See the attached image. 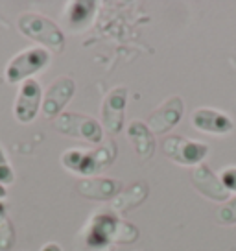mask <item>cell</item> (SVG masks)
Masks as SVG:
<instances>
[{"label": "cell", "mask_w": 236, "mask_h": 251, "mask_svg": "<svg viewBox=\"0 0 236 251\" xmlns=\"http://www.w3.org/2000/svg\"><path fill=\"white\" fill-rule=\"evenodd\" d=\"M139 238L137 226L117 216L115 212H94L83 231V244L87 250L102 251L111 244H131Z\"/></svg>", "instance_id": "1"}, {"label": "cell", "mask_w": 236, "mask_h": 251, "mask_svg": "<svg viewBox=\"0 0 236 251\" xmlns=\"http://www.w3.org/2000/svg\"><path fill=\"white\" fill-rule=\"evenodd\" d=\"M115 157H117V144L113 141H105L100 148L91 151L79 148L67 150L61 155V165L71 172L89 177L113 165Z\"/></svg>", "instance_id": "2"}, {"label": "cell", "mask_w": 236, "mask_h": 251, "mask_svg": "<svg viewBox=\"0 0 236 251\" xmlns=\"http://www.w3.org/2000/svg\"><path fill=\"white\" fill-rule=\"evenodd\" d=\"M17 24H19V30H21L23 35L43 45V48L52 50L54 54H61L65 50L63 31L48 17L33 13V11H26V13L19 17Z\"/></svg>", "instance_id": "3"}, {"label": "cell", "mask_w": 236, "mask_h": 251, "mask_svg": "<svg viewBox=\"0 0 236 251\" xmlns=\"http://www.w3.org/2000/svg\"><path fill=\"white\" fill-rule=\"evenodd\" d=\"M50 63V52L43 47H30L19 52L6 67V79L9 83H19L32 79L35 72L43 71Z\"/></svg>", "instance_id": "4"}, {"label": "cell", "mask_w": 236, "mask_h": 251, "mask_svg": "<svg viewBox=\"0 0 236 251\" xmlns=\"http://www.w3.org/2000/svg\"><path fill=\"white\" fill-rule=\"evenodd\" d=\"M54 127L63 135L83 139L93 144H100L103 141L102 124L91 117L79 115V113H61L55 118Z\"/></svg>", "instance_id": "5"}, {"label": "cell", "mask_w": 236, "mask_h": 251, "mask_svg": "<svg viewBox=\"0 0 236 251\" xmlns=\"http://www.w3.org/2000/svg\"><path fill=\"white\" fill-rule=\"evenodd\" d=\"M163 151L173 163L185 166H197L203 163V159L209 153V144L190 141L179 135H170L163 141Z\"/></svg>", "instance_id": "6"}, {"label": "cell", "mask_w": 236, "mask_h": 251, "mask_svg": "<svg viewBox=\"0 0 236 251\" xmlns=\"http://www.w3.org/2000/svg\"><path fill=\"white\" fill-rule=\"evenodd\" d=\"M127 103V87L111 89L102 103V127L111 135H117L124 127Z\"/></svg>", "instance_id": "7"}, {"label": "cell", "mask_w": 236, "mask_h": 251, "mask_svg": "<svg viewBox=\"0 0 236 251\" xmlns=\"http://www.w3.org/2000/svg\"><path fill=\"white\" fill-rule=\"evenodd\" d=\"M41 107H43V89L39 81L35 79L23 81V85L19 87V93H17L15 105H13L15 118L23 124H30L32 120H35Z\"/></svg>", "instance_id": "8"}, {"label": "cell", "mask_w": 236, "mask_h": 251, "mask_svg": "<svg viewBox=\"0 0 236 251\" xmlns=\"http://www.w3.org/2000/svg\"><path fill=\"white\" fill-rule=\"evenodd\" d=\"M76 93V83L69 76L57 78L48 87V91L43 96V115L47 118H55L63 113L65 105L71 102V98Z\"/></svg>", "instance_id": "9"}, {"label": "cell", "mask_w": 236, "mask_h": 251, "mask_svg": "<svg viewBox=\"0 0 236 251\" xmlns=\"http://www.w3.org/2000/svg\"><path fill=\"white\" fill-rule=\"evenodd\" d=\"M185 113V103H183L181 96H170L163 105H159L148 118V127L151 129L153 135L168 133L179 124Z\"/></svg>", "instance_id": "10"}, {"label": "cell", "mask_w": 236, "mask_h": 251, "mask_svg": "<svg viewBox=\"0 0 236 251\" xmlns=\"http://www.w3.org/2000/svg\"><path fill=\"white\" fill-rule=\"evenodd\" d=\"M192 124L196 129L212 135H227L235 129L233 118L225 115L223 111L211 109V107H199L192 113Z\"/></svg>", "instance_id": "11"}, {"label": "cell", "mask_w": 236, "mask_h": 251, "mask_svg": "<svg viewBox=\"0 0 236 251\" xmlns=\"http://www.w3.org/2000/svg\"><path fill=\"white\" fill-rule=\"evenodd\" d=\"M192 183H194L196 190H199L205 198H211L214 201H227L229 200V190L223 187L220 177L205 163L194 166V170H192Z\"/></svg>", "instance_id": "12"}, {"label": "cell", "mask_w": 236, "mask_h": 251, "mask_svg": "<svg viewBox=\"0 0 236 251\" xmlns=\"http://www.w3.org/2000/svg\"><path fill=\"white\" fill-rule=\"evenodd\" d=\"M78 192L89 200H115L122 192V181L111 177H85L78 183Z\"/></svg>", "instance_id": "13"}, {"label": "cell", "mask_w": 236, "mask_h": 251, "mask_svg": "<svg viewBox=\"0 0 236 251\" xmlns=\"http://www.w3.org/2000/svg\"><path fill=\"white\" fill-rule=\"evenodd\" d=\"M127 139L131 142L133 150L141 159H151L155 153V137L151 133L146 122L142 120H133L127 126Z\"/></svg>", "instance_id": "14"}, {"label": "cell", "mask_w": 236, "mask_h": 251, "mask_svg": "<svg viewBox=\"0 0 236 251\" xmlns=\"http://www.w3.org/2000/svg\"><path fill=\"white\" fill-rule=\"evenodd\" d=\"M96 15V2L93 0H74L67 6L65 11V21L69 28L74 31L85 30L89 24L93 23Z\"/></svg>", "instance_id": "15"}, {"label": "cell", "mask_w": 236, "mask_h": 251, "mask_svg": "<svg viewBox=\"0 0 236 251\" xmlns=\"http://www.w3.org/2000/svg\"><path fill=\"white\" fill-rule=\"evenodd\" d=\"M150 194V188H148V183H144V181H139V183H135L131 185L129 188L126 190H122L120 194H118L113 201H111V209L117 212H127L131 211L133 207L137 205H141L146 196Z\"/></svg>", "instance_id": "16"}, {"label": "cell", "mask_w": 236, "mask_h": 251, "mask_svg": "<svg viewBox=\"0 0 236 251\" xmlns=\"http://www.w3.org/2000/svg\"><path fill=\"white\" fill-rule=\"evenodd\" d=\"M216 220H218V224H223V226L236 224V198L227 200V201L216 211Z\"/></svg>", "instance_id": "17"}, {"label": "cell", "mask_w": 236, "mask_h": 251, "mask_svg": "<svg viewBox=\"0 0 236 251\" xmlns=\"http://www.w3.org/2000/svg\"><path fill=\"white\" fill-rule=\"evenodd\" d=\"M223 187L227 188L229 192H236V166H231V168H225L220 176Z\"/></svg>", "instance_id": "18"}, {"label": "cell", "mask_w": 236, "mask_h": 251, "mask_svg": "<svg viewBox=\"0 0 236 251\" xmlns=\"http://www.w3.org/2000/svg\"><path fill=\"white\" fill-rule=\"evenodd\" d=\"M41 251H63L61 250V246L59 244H55V242H48L43 246V250Z\"/></svg>", "instance_id": "19"}, {"label": "cell", "mask_w": 236, "mask_h": 251, "mask_svg": "<svg viewBox=\"0 0 236 251\" xmlns=\"http://www.w3.org/2000/svg\"><path fill=\"white\" fill-rule=\"evenodd\" d=\"M6 222H8V220H6V205L0 201V226L6 224Z\"/></svg>", "instance_id": "20"}, {"label": "cell", "mask_w": 236, "mask_h": 251, "mask_svg": "<svg viewBox=\"0 0 236 251\" xmlns=\"http://www.w3.org/2000/svg\"><path fill=\"white\" fill-rule=\"evenodd\" d=\"M8 165V159H6V155H4V150L0 148V166Z\"/></svg>", "instance_id": "21"}, {"label": "cell", "mask_w": 236, "mask_h": 251, "mask_svg": "<svg viewBox=\"0 0 236 251\" xmlns=\"http://www.w3.org/2000/svg\"><path fill=\"white\" fill-rule=\"evenodd\" d=\"M137 251H139V250H137Z\"/></svg>", "instance_id": "22"}]
</instances>
